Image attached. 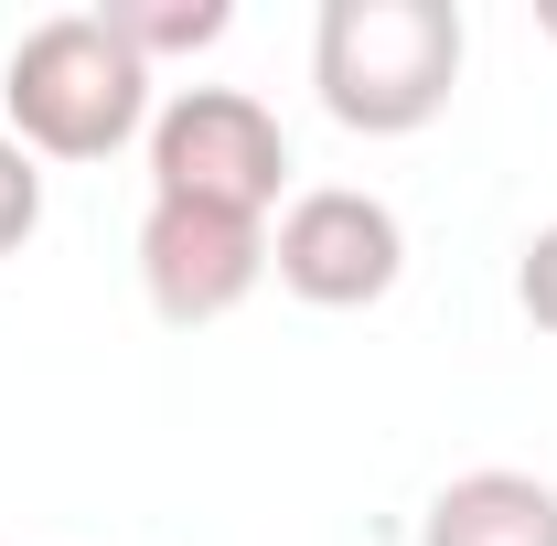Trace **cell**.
<instances>
[{
	"mask_svg": "<svg viewBox=\"0 0 557 546\" xmlns=\"http://www.w3.org/2000/svg\"><path fill=\"white\" fill-rule=\"evenodd\" d=\"M461 11L450 0H322L311 22V86L354 139H408L461 86Z\"/></svg>",
	"mask_w": 557,
	"mask_h": 546,
	"instance_id": "6da1fadb",
	"label": "cell"
},
{
	"mask_svg": "<svg viewBox=\"0 0 557 546\" xmlns=\"http://www.w3.org/2000/svg\"><path fill=\"white\" fill-rule=\"evenodd\" d=\"M11 139L33 161H108L150 139V65L108 33V11H54L11 44Z\"/></svg>",
	"mask_w": 557,
	"mask_h": 546,
	"instance_id": "7a4b0ae2",
	"label": "cell"
},
{
	"mask_svg": "<svg viewBox=\"0 0 557 546\" xmlns=\"http://www.w3.org/2000/svg\"><path fill=\"white\" fill-rule=\"evenodd\" d=\"M289 194V129L247 86H183L150 108V204H205L269 225Z\"/></svg>",
	"mask_w": 557,
	"mask_h": 546,
	"instance_id": "3957f363",
	"label": "cell"
},
{
	"mask_svg": "<svg viewBox=\"0 0 557 546\" xmlns=\"http://www.w3.org/2000/svg\"><path fill=\"white\" fill-rule=\"evenodd\" d=\"M269 278L289 300H311V311H375L408 278V225L364 183H311L269 225Z\"/></svg>",
	"mask_w": 557,
	"mask_h": 546,
	"instance_id": "277c9868",
	"label": "cell"
},
{
	"mask_svg": "<svg viewBox=\"0 0 557 546\" xmlns=\"http://www.w3.org/2000/svg\"><path fill=\"white\" fill-rule=\"evenodd\" d=\"M269 278V225L247 214H205V204H150L139 214V289L172 333L225 322L247 289Z\"/></svg>",
	"mask_w": 557,
	"mask_h": 546,
	"instance_id": "5b68a950",
	"label": "cell"
},
{
	"mask_svg": "<svg viewBox=\"0 0 557 546\" xmlns=\"http://www.w3.org/2000/svg\"><path fill=\"white\" fill-rule=\"evenodd\" d=\"M418 546H557V482L504 472V461L440 482L418 514Z\"/></svg>",
	"mask_w": 557,
	"mask_h": 546,
	"instance_id": "8992f818",
	"label": "cell"
},
{
	"mask_svg": "<svg viewBox=\"0 0 557 546\" xmlns=\"http://www.w3.org/2000/svg\"><path fill=\"white\" fill-rule=\"evenodd\" d=\"M108 33L161 75V54H205V44H225L236 11H225V0H108Z\"/></svg>",
	"mask_w": 557,
	"mask_h": 546,
	"instance_id": "52a82bcc",
	"label": "cell"
},
{
	"mask_svg": "<svg viewBox=\"0 0 557 546\" xmlns=\"http://www.w3.org/2000/svg\"><path fill=\"white\" fill-rule=\"evenodd\" d=\"M33 225H44V161L22 139H0V258L33 247Z\"/></svg>",
	"mask_w": 557,
	"mask_h": 546,
	"instance_id": "ba28073f",
	"label": "cell"
},
{
	"mask_svg": "<svg viewBox=\"0 0 557 546\" xmlns=\"http://www.w3.org/2000/svg\"><path fill=\"white\" fill-rule=\"evenodd\" d=\"M515 311H525L536 333H557V225H536L525 258H515Z\"/></svg>",
	"mask_w": 557,
	"mask_h": 546,
	"instance_id": "9c48e42d",
	"label": "cell"
},
{
	"mask_svg": "<svg viewBox=\"0 0 557 546\" xmlns=\"http://www.w3.org/2000/svg\"><path fill=\"white\" fill-rule=\"evenodd\" d=\"M536 33H547V44H557V0H536Z\"/></svg>",
	"mask_w": 557,
	"mask_h": 546,
	"instance_id": "30bf717a",
	"label": "cell"
}]
</instances>
